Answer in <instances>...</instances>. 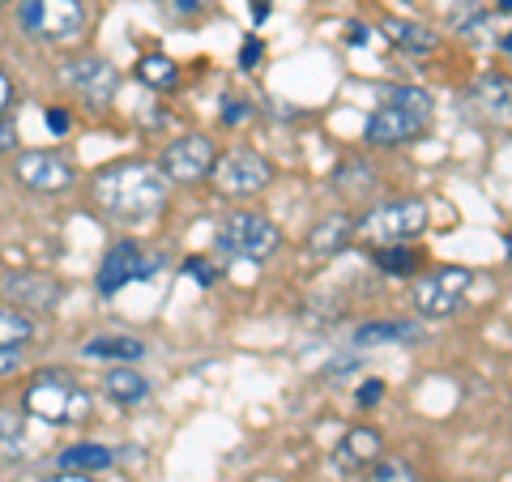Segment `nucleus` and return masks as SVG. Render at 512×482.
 Returning a JSON list of instances; mask_svg holds the SVG:
<instances>
[{"mask_svg": "<svg viewBox=\"0 0 512 482\" xmlns=\"http://www.w3.org/2000/svg\"><path fill=\"white\" fill-rule=\"evenodd\" d=\"M94 201L107 218L146 222L171 201V180L154 163L128 158V163H111L94 175Z\"/></svg>", "mask_w": 512, "mask_h": 482, "instance_id": "1", "label": "nucleus"}, {"mask_svg": "<svg viewBox=\"0 0 512 482\" xmlns=\"http://www.w3.org/2000/svg\"><path fill=\"white\" fill-rule=\"evenodd\" d=\"M22 410L35 414L43 423H52V427H77V423L90 419L94 397H90L86 384H77L69 372H60V367L52 372V367H47V372H39L26 384Z\"/></svg>", "mask_w": 512, "mask_h": 482, "instance_id": "2", "label": "nucleus"}, {"mask_svg": "<svg viewBox=\"0 0 512 482\" xmlns=\"http://www.w3.org/2000/svg\"><path fill=\"white\" fill-rule=\"evenodd\" d=\"M431 222V205L423 197H402V201H380L372 205L359 222H355V239L372 248H389V244H406V239L423 235Z\"/></svg>", "mask_w": 512, "mask_h": 482, "instance_id": "3", "label": "nucleus"}, {"mask_svg": "<svg viewBox=\"0 0 512 482\" xmlns=\"http://www.w3.org/2000/svg\"><path fill=\"white\" fill-rule=\"evenodd\" d=\"M18 22L26 35L43 43H73L86 35L90 5L86 0H18Z\"/></svg>", "mask_w": 512, "mask_h": 482, "instance_id": "4", "label": "nucleus"}, {"mask_svg": "<svg viewBox=\"0 0 512 482\" xmlns=\"http://www.w3.org/2000/svg\"><path fill=\"white\" fill-rule=\"evenodd\" d=\"M214 244H218L222 256H239V261H269V256L282 248V227L274 218L256 214V210H235L218 227Z\"/></svg>", "mask_w": 512, "mask_h": 482, "instance_id": "5", "label": "nucleus"}, {"mask_svg": "<svg viewBox=\"0 0 512 482\" xmlns=\"http://www.w3.org/2000/svg\"><path fill=\"white\" fill-rule=\"evenodd\" d=\"M210 180H214V188L222 192V197L244 201V197H256V192H265L269 184H274V163L256 150H231V154L214 158Z\"/></svg>", "mask_w": 512, "mask_h": 482, "instance_id": "6", "label": "nucleus"}, {"mask_svg": "<svg viewBox=\"0 0 512 482\" xmlns=\"http://www.w3.org/2000/svg\"><path fill=\"white\" fill-rule=\"evenodd\" d=\"M470 282H474V273L461 269V265H444L436 273H423V278L414 282V308H419V316H427V320L453 316L461 308V299H466Z\"/></svg>", "mask_w": 512, "mask_h": 482, "instance_id": "7", "label": "nucleus"}, {"mask_svg": "<svg viewBox=\"0 0 512 482\" xmlns=\"http://www.w3.org/2000/svg\"><path fill=\"white\" fill-rule=\"evenodd\" d=\"M214 158H218V150H214L210 137L188 133V137H175L171 146L163 150V158H158V171H163L171 184H201V180H210Z\"/></svg>", "mask_w": 512, "mask_h": 482, "instance_id": "8", "label": "nucleus"}, {"mask_svg": "<svg viewBox=\"0 0 512 482\" xmlns=\"http://www.w3.org/2000/svg\"><path fill=\"white\" fill-rule=\"evenodd\" d=\"M13 180L30 192H64L77 184V167L52 150H22L13 158Z\"/></svg>", "mask_w": 512, "mask_h": 482, "instance_id": "9", "label": "nucleus"}, {"mask_svg": "<svg viewBox=\"0 0 512 482\" xmlns=\"http://www.w3.org/2000/svg\"><path fill=\"white\" fill-rule=\"evenodd\" d=\"M0 295L18 312H52L60 299V282L39 269H13V273H0Z\"/></svg>", "mask_w": 512, "mask_h": 482, "instance_id": "10", "label": "nucleus"}, {"mask_svg": "<svg viewBox=\"0 0 512 482\" xmlns=\"http://www.w3.org/2000/svg\"><path fill=\"white\" fill-rule=\"evenodd\" d=\"M64 82L82 94V99H90L94 107H107L120 90V73L111 69L103 56H77L64 64Z\"/></svg>", "mask_w": 512, "mask_h": 482, "instance_id": "11", "label": "nucleus"}, {"mask_svg": "<svg viewBox=\"0 0 512 482\" xmlns=\"http://www.w3.org/2000/svg\"><path fill=\"white\" fill-rule=\"evenodd\" d=\"M423 128H427L423 116H410V111L384 103L367 116V141L372 146H410V141L423 137Z\"/></svg>", "mask_w": 512, "mask_h": 482, "instance_id": "12", "label": "nucleus"}, {"mask_svg": "<svg viewBox=\"0 0 512 482\" xmlns=\"http://www.w3.org/2000/svg\"><path fill=\"white\" fill-rule=\"evenodd\" d=\"M150 278V265H146V256H141L137 244H116L107 256H103V265H99V291L103 295H116L124 291L128 282H146Z\"/></svg>", "mask_w": 512, "mask_h": 482, "instance_id": "13", "label": "nucleus"}, {"mask_svg": "<svg viewBox=\"0 0 512 482\" xmlns=\"http://www.w3.org/2000/svg\"><path fill=\"white\" fill-rule=\"evenodd\" d=\"M376 457H384V431L372 423H359L350 427L342 444H338V465L342 470H367Z\"/></svg>", "mask_w": 512, "mask_h": 482, "instance_id": "14", "label": "nucleus"}, {"mask_svg": "<svg viewBox=\"0 0 512 482\" xmlns=\"http://www.w3.org/2000/svg\"><path fill=\"white\" fill-rule=\"evenodd\" d=\"M350 239H355V218L350 214H329L325 222H316L308 231V252L316 261H329V256H338Z\"/></svg>", "mask_w": 512, "mask_h": 482, "instance_id": "15", "label": "nucleus"}, {"mask_svg": "<svg viewBox=\"0 0 512 482\" xmlns=\"http://www.w3.org/2000/svg\"><path fill=\"white\" fill-rule=\"evenodd\" d=\"M103 393L116 401V406H137V401H146L150 397V380L133 372V367H111V372L103 376Z\"/></svg>", "mask_w": 512, "mask_h": 482, "instance_id": "16", "label": "nucleus"}, {"mask_svg": "<svg viewBox=\"0 0 512 482\" xmlns=\"http://www.w3.org/2000/svg\"><path fill=\"white\" fill-rule=\"evenodd\" d=\"M86 359H111V363H137L146 355V342H137V337L128 333H111V337H94V342L82 346Z\"/></svg>", "mask_w": 512, "mask_h": 482, "instance_id": "17", "label": "nucleus"}, {"mask_svg": "<svg viewBox=\"0 0 512 482\" xmlns=\"http://www.w3.org/2000/svg\"><path fill=\"white\" fill-rule=\"evenodd\" d=\"M35 320H30V312H18L9 308V303H0V346L5 350H26L30 342H35Z\"/></svg>", "mask_w": 512, "mask_h": 482, "instance_id": "18", "label": "nucleus"}, {"mask_svg": "<svg viewBox=\"0 0 512 482\" xmlns=\"http://www.w3.org/2000/svg\"><path fill=\"white\" fill-rule=\"evenodd\" d=\"M384 35H389V43L393 47H402V52H414V56H423V52H431L440 39L431 35L427 26H419V22H406V18H393V22H384Z\"/></svg>", "mask_w": 512, "mask_h": 482, "instance_id": "19", "label": "nucleus"}, {"mask_svg": "<svg viewBox=\"0 0 512 482\" xmlns=\"http://www.w3.org/2000/svg\"><path fill=\"white\" fill-rule=\"evenodd\" d=\"M60 465H64V470L99 474V470H111V465H116V453H111V448H103V444H77V448H64Z\"/></svg>", "mask_w": 512, "mask_h": 482, "instance_id": "20", "label": "nucleus"}, {"mask_svg": "<svg viewBox=\"0 0 512 482\" xmlns=\"http://www.w3.org/2000/svg\"><path fill=\"white\" fill-rule=\"evenodd\" d=\"M137 77L146 82L150 90H175L184 82V73H180V64H175L171 56H141L137 60Z\"/></svg>", "mask_w": 512, "mask_h": 482, "instance_id": "21", "label": "nucleus"}, {"mask_svg": "<svg viewBox=\"0 0 512 482\" xmlns=\"http://www.w3.org/2000/svg\"><path fill=\"white\" fill-rule=\"evenodd\" d=\"M333 188H338L346 201H359V197H367V192L376 188V175H372L367 163H342L338 171H333Z\"/></svg>", "mask_w": 512, "mask_h": 482, "instance_id": "22", "label": "nucleus"}, {"mask_svg": "<svg viewBox=\"0 0 512 482\" xmlns=\"http://www.w3.org/2000/svg\"><path fill=\"white\" fill-rule=\"evenodd\" d=\"M414 325H397V320H372V325H359L355 329V342L359 346H380V342H414Z\"/></svg>", "mask_w": 512, "mask_h": 482, "instance_id": "23", "label": "nucleus"}, {"mask_svg": "<svg viewBox=\"0 0 512 482\" xmlns=\"http://www.w3.org/2000/svg\"><path fill=\"white\" fill-rule=\"evenodd\" d=\"M363 482H423V478H419V470H414L406 457H389V453H384V457H376L363 470Z\"/></svg>", "mask_w": 512, "mask_h": 482, "instance_id": "24", "label": "nucleus"}, {"mask_svg": "<svg viewBox=\"0 0 512 482\" xmlns=\"http://www.w3.org/2000/svg\"><path fill=\"white\" fill-rule=\"evenodd\" d=\"M372 261L384 269V273H393V278H410L414 269H419V256L406 252L402 244H389V248H372Z\"/></svg>", "mask_w": 512, "mask_h": 482, "instance_id": "25", "label": "nucleus"}, {"mask_svg": "<svg viewBox=\"0 0 512 482\" xmlns=\"http://www.w3.org/2000/svg\"><path fill=\"white\" fill-rule=\"evenodd\" d=\"M384 103L402 107V111H410V116H423V120H431V111H436V99H431L427 90H419V86H393Z\"/></svg>", "mask_w": 512, "mask_h": 482, "instance_id": "26", "label": "nucleus"}, {"mask_svg": "<svg viewBox=\"0 0 512 482\" xmlns=\"http://www.w3.org/2000/svg\"><path fill=\"white\" fill-rule=\"evenodd\" d=\"M478 94H483V103L491 107V111H508V77H495V73H487L483 82H478Z\"/></svg>", "mask_w": 512, "mask_h": 482, "instance_id": "27", "label": "nucleus"}, {"mask_svg": "<svg viewBox=\"0 0 512 482\" xmlns=\"http://www.w3.org/2000/svg\"><path fill=\"white\" fill-rule=\"evenodd\" d=\"M22 431H26V410L0 406V440H22Z\"/></svg>", "mask_w": 512, "mask_h": 482, "instance_id": "28", "label": "nucleus"}, {"mask_svg": "<svg viewBox=\"0 0 512 482\" xmlns=\"http://www.w3.org/2000/svg\"><path fill=\"white\" fill-rule=\"evenodd\" d=\"M158 5H163L171 18H201V13L210 9L214 0H158Z\"/></svg>", "mask_w": 512, "mask_h": 482, "instance_id": "29", "label": "nucleus"}, {"mask_svg": "<svg viewBox=\"0 0 512 482\" xmlns=\"http://www.w3.org/2000/svg\"><path fill=\"white\" fill-rule=\"evenodd\" d=\"M184 273H192V278H197L201 286H214V282H218V269H214L210 261H201V256H188V261H184Z\"/></svg>", "mask_w": 512, "mask_h": 482, "instance_id": "30", "label": "nucleus"}, {"mask_svg": "<svg viewBox=\"0 0 512 482\" xmlns=\"http://www.w3.org/2000/svg\"><path fill=\"white\" fill-rule=\"evenodd\" d=\"M9 150H18V124L0 111V154H9Z\"/></svg>", "mask_w": 512, "mask_h": 482, "instance_id": "31", "label": "nucleus"}, {"mask_svg": "<svg viewBox=\"0 0 512 482\" xmlns=\"http://www.w3.org/2000/svg\"><path fill=\"white\" fill-rule=\"evenodd\" d=\"M18 372H22V350H5V346H0V380L18 376Z\"/></svg>", "mask_w": 512, "mask_h": 482, "instance_id": "32", "label": "nucleus"}, {"mask_svg": "<svg viewBox=\"0 0 512 482\" xmlns=\"http://www.w3.org/2000/svg\"><path fill=\"white\" fill-rule=\"evenodd\" d=\"M380 397H384V384H380V380H367V384H359V393H355V401H359L363 410H367V406H376Z\"/></svg>", "mask_w": 512, "mask_h": 482, "instance_id": "33", "label": "nucleus"}, {"mask_svg": "<svg viewBox=\"0 0 512 482\" xmlns=\"http://www.w3.org/2000/svg\"><path fill=\"white\" fill-rule=\"evenodd\" d=\"M261 56H265V43H261V39H248L244 52H239V64H244V69H252V64L261 60Z\"/></svg>", "mask_w": 512, "mask_h": 482, "instance_id": "34", "label": "nucleus"}, {"mask_svg": "<svg viewBox=\"0 0 512 482\" xmlns=\"http://www.w3.org/2000/svg\"><path fill=\"white\" fill-rule=\"evenodd\" d=\"M244 116H248V107L239 103V99H227V107H222V120H227V124H239Z\"/></svg>", "mask_w": 512, "mask_h": 482, "instance_id": "35", "label": "nucleus"}, {"mask_svg": "<svg viewBox=\"0 0 512 482\" xmlns=\"http://www.w3.org/2000/svg\"><path fill=\"white\" fill-rule=\"evenodd\" d=\"M43 482H99V478L86 474V470H60L56 478H43Z\"/></svg>", "mask_w": 512, "mask_h": 482, "instance_id": "36", "label": "nucleus"}, {"mask_svg": "<svg viewBox=\"0 0 512 482\" xmlns=\"http://www.w3.org/2000/svg\"><path fill=\"white\" fill-rule=\"evenodd\" d=\"M47 128H52V133H64V128H69V111L52 107V111H47Z\"/></svg>", "mask_w": 512, "mask_h": 482, "instance_id": "37", "label": "nucleus"}, {"mask_svg": "<svg viewBox=\"0 0 512 482\" xmlns=\"http://www.w3.org/2000/svg\"><path fill=\"white\" fill-rule=\"evenodd\" d=\"M269 18V0H252V22H265Z\"/></svg>", "mask_w": 512, "mask_h": 482, "instance_id": "38", "label": "nucleus"}, {"mask_svg": "<svg viewBox=\"0 0 512 482\" xmlns=\"http://www.w3.org/2000/svg\"><path fill=\"white\" fill-rule=\"evenodd\" d=\"M252 482H286V478H278V474H261V478H252Z\"/></svg>", "mask_w": 512, "mask_h": 482, "instance_id": "39", "label": "nucleus"}, {"mask_svg": "<svg viewBox=\"0 0 512 482\" xmlns=\"http://www.w3.org/2000/svg\"><path fill=\"white\" fill-rule=\"evenodd\" d=\"M9 99V82H5V77H0V103H5Z\"/></svg>", "mask_w": 512, "mask_h": 482, "instance_id": "40", "label": "nucleus"}]
</instances>
